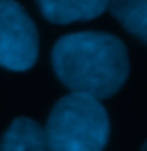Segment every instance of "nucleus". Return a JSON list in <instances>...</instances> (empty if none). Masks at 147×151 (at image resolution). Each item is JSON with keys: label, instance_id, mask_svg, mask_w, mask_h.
<instances>
[{"label": "nucleus", "instance_id": "f257e3e1", "mask_svg": "<svg viewBox=\"0 0 147 151\" xmlns=\"http://www.w3.org/2000/svg\"><path fill=\"white\" fill-rule=\"evenodd\" d=\"M51 64L73 94L109 98L128 79V51L109 32H73L53 45Z\"/></svg>", "mask_w": 147, "mask_h": 151}, {"label": "nucleus", "instance_id": "f03ea898", "mask_svg": "<svg viewBox=\"0 0 147 151\" xmlns=\"http://www.w3.org/2000/svg\"><path fill=\"white\" fill-rule=\"evenodd\" d=\"M49 151H102L109 140V115L100 100L68 94L53 104L45 126Z\"/></svg>", "mask_w": 147, "mask_h": 151}, {"label": "nucleus", "instance_id": "7ed1b4c3", "mask_svg": "<svg viewBox=\"0 0 147 151\" xmlns=\"http://www.w3.org/2000/svg\"><path fill=\"white\" fill-rule=\"evenodd\" d=\"M38 55V32L15 0H0V66L9 70H28Z\"/></svg>", "mask_w": 147, "mask_h": 151}, {"label": "nucleus", "instance_id": "20e7f679", "mask_svg": "<svg viewBox=\"0 0 147 151\" xmlns=\"http://www.w3.org/2000/svg\"><path fill=\"white\" fill-rule=\"evenodd\" d=\"M43 15L53 24H71L98 17L109 0H36Z\"/></svg>", "mask_w": 147, "mask_h": 151}, {"label": "nucleus", "instance_id": "39448f33", "mask_svg": "<svg viewBox=\"0 0 147 151\" xmlns=\"http://www.w3.org/2000/svg\"><path fill=\"white\" fill-rule=\"evenodd\" d=\"M0 151H49L45 128L30 117H17L0 138Z\"/></svg>", "mask_w": 147, "mask_h": 151}, {"label": "nucleus", "instance_id": "423d86ee", "mask_svg": "<svg viewBox=\"0 0 147 151\" xmlns=\"http://www.w3.org/2000/svg\"><path fill=\"white\" fill-rule=\"evenodd\" d=\"M107 9L128 32L147 41V0H109Z\"/></svg>", "mask_w": 147, "mask_h": 151}, {"label": "nucleus", "instance_id": "0eeeda50", "mask_svg": "<svg viewBox=\"0 0 147 151\" xmlns=\"http://www.w3.org/2000/svg\"><path fill=\"white\" fill-rule=\"evenodd\" d=\"M141 151H147V140H145V143H143V149Z\"/></svg>", "mask_w": 147, "mask_h": 151}]
</instances>
